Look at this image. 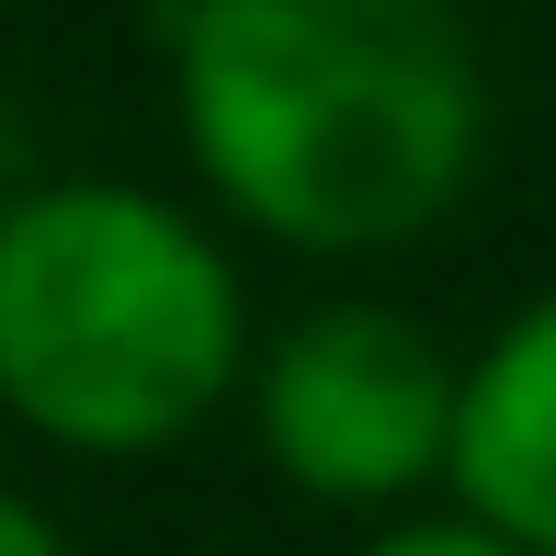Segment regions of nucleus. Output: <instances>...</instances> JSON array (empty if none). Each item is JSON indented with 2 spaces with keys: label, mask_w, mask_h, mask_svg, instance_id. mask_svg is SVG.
I'll return each mask as SVG.
<instances>
[{
  "label": "nucleus",
  "mask_w": 556,
  "mask_h": 556,
  "mask_svg": "<svg viewBox=\"0 0 556 556\" xmlns=\"http://www.w3.org/2000/svg\"><path fill=\"white\" fill-rule=\"evenodd\" d=\"M454 409L466 364L397 307H318L250 375V420L285 489L330 511H397L432 477H454Z\"/></svg>",
  "instance_id": "obj_3"
},
{
  "label": "nucleus",
  "mask_w": 556,
  "mask_h": 556,
  "mask_svg": "<svg viewBox=\"0 0 556 556\" xmlns=\"http://www.w3.org/2000/svg\"><path fill=\"white\" fill-rule=\"evenodd\" d=\"M0 556H68V534L35 511V500H12V489H0Z\"/></svg>",
  "instance_id": "obj_6"
},
{
  "label": "nucleus",
  "mask_w": 556,
  "mask_h": 556,
  "mask_svg": "<svg viewBox=\"0 0 556 556\" xmlns=\"http://www.w3.org/2000/svg\"><path fill=\"white\" fill-rule=\"evenodd\" d=\"M250 364L227 250L137 182L0 205V409L68 454H160Z\"/></svg>",
  "instance_id": "obj_2"
},
{
  "label": "nucleus",
  "mask_w": 556,
  "mask_h": 556,
  "mask_svg": "<svg viewBox=\"0 0 556 556\" xmlns=\"http://www.w3.org/2000/svg\"><path fill=\"white\" fill-rule=\"evenodd\" d=\"M170 91L216 205L330 262L443 227L489 148L454 0H182Z\"/></svg>",
  "instance_id": "obj_1"
},
{
  "label": "nucleus",
  "mask_w": 556,
  "mask_h": 556,
  "mask_svg": "<svg viewBox=\"0 0 556 556\" xmlns=\"http://www.w3.org/2000/svg\"><path fill=\"white\" fill-rule=\"evenodd\" d=\"M454 511L500 522L511 545L556 556V295L511 318L466 364V409H454Z\"/></svg>",
  "instance_id": "obj_4"
},
{
  "label": "nucleus",
  "mask_w": 556,
  "mask_h": 556,
  "mask_svg": "<svg viewBox=\"0 0 556 556\" xmlns=\"http://www.w3.org/2000/svg\"><path fill=\"white\" fill-rule=\"evenodd\" d=\"M364 556H534V545H511L500 522H477V511H443V522H397V534H375Z\"/></svg>",
  "instance_id": "obj_5"
}]
</instances>
